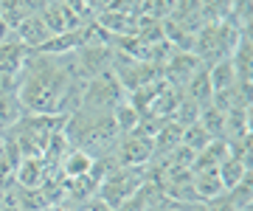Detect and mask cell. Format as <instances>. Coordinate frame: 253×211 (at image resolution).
<instances>
[{
	"instance_id": "6da1fadb",
	"label": "cell",
	"mask_w": 253,
	"mask_h": 211,
	"mask_svg": "<svg viewBox=\"0 0 253 211\" xmlns=\"http://www.w3.org/2000/svg\"><path fill=\"white\" fill-rule=\"evenodd\" d=\"M146 180V166H118L113 172L101 180L99 186V200H104L110 209L116 211L121 203L129 197V194H135Z\"/></svg>"
},
{
	"instance_id": "7a4b0ae2",
	"label": "cell",
	"mask_w": 253,
	"mask_h": 211,
	"mask_svg": "<svg viewBox=\"0 0 253 211\" xmlns=\"http://www.w3.org/2000/svg\"><path fill=\"white\" fill-rule=\"evenodd\" d=\"M155 158V144L152 138L144 135V132H129V135L118 138L116 147V161L118 166H146Z\"/></svg>"
},
{
	"instance_id": "3957f363",
	"label": "cell",
	"mask_w": 253,
	"mask_h": 211,
	"mask_svg": "<svg viewBox=\"0 0 253 211\" xmlns=\"http://www.w3.org/2000/svg\"><path fill=\"white\" fill-rule=\"evenodd\" d=\"M200 68H203V62L194 54H189V51H172V54L166 56V62L161 65V74H163V82L166 84L183 90L186 82L197 74Z\"/></svg>"
},
{
	"instance_id": "277c9868",
	"label": "cell",
	"mask_w": 253,
	"mask_h": 211,
	"mask_svg": "<svg viewBox=\"0 0 253 211\" xmlns=\"http://www.w3.org/2000/svg\"><path fill=\"white\" fill-rule=\"evenodd\" d=\"M51 172H59V169H51L42 158H23L14 166V174L11 177H14V186L17 189H40Z\"/></svg>"
},
{
	"instance_id": "5b68a950",
	"label": "cell",
	"mask_w": 253,
	"mask_h": 211,
	"mask_svg": "<svg viewBox=\"0 0 253 211\" xmlns=\"http://www.w3.org/2000/svg\"><path fill=\"white\" fill-rule=\"evenodd\" d=\"M51 37H54V34L48 31V26L42 23V17H40L37 11H34V14H28V17H23L17 23V28H14V40H17V42H23L28 51L42 48Z\"/></svg>"
},
{
	"instance_id": "8992f818",
	"label": "cell",
	"mask_w": 253,
	"mask_h": 211,
	"mask_svg": "<svg viewBox=\"0 0 253 211\" xmlns=\"http://www.w3.org/2000/svg\"><path fill=\"white\" fill-rule=\"evenodd\" d=\"M28 51L23 42L14 40H6V42H0V76H9V79H17L23 74V68H26V59H28Z\"/></svg>"
},
{
	"instance_id": "52a82bcc",
	"label": "cell",
	"mask_w": 253,
	"mask_h": 211,
	"mask_svg": "<svg viewBox=\"0 0 253 211\" xmlns=\"http://www.w3.org/2000/svg\"><path fill=\"white\" fill-rule=\"evenodd\" d=\"M183 96H186V99H191L194 104H200V107H208V104H211L214 87H211V79H208V68H206V65H203L197 74H194L189 82H186V87H183Z\"/></svg>"
},
{
	"instance_id": "ba28073f",
	"label": "cell",
	"mask_w": 253,
	"mask_h": 211,
	"mask_svg": "<svg viewBox=\"0 0 253 211\" xmlns=\"http://www.w3.org/2000/svg\"><path fill=\"white\" fill-rule=\"evenodd\" d=\"M93 164H96V158H90L87 152H82V149L71 147V149H68V155L62 158V164H59V174H62L65 180L84 177V174L93 169Z\"/></svg>"
},
{
	"instance_id": "9c48e42d",
	"label": "cell",
	"mask_w": 253,
	"mask_h": 211,
	"mask_svg": "<svg viewBox=\"0 0 253 211\" xmlns=\"http://www.w3.org/2000/svg\"><path fill=\"white\" fill-rule=\"evenodd\" d=\"M191 189H194V194H197L200 203H208V200H214V197H219V194H225V189H222V183H219L217 169L194 172L191 174Z\"/></svg>"
},
{
	"instance_id": "30bf717a",
	"label": "cell",
	"mask_w": 253,
	"mask_h": 211,
	"mask_svg": "<svg viewBox=\"0 0 253 211\" xmlns=\"http://www.w3.org/2000/svg\"><path fill=\"white\" fill-rule=\"evenodd\" d=\"M180 138H183V127L180 124H174L172 119L163 121V127L155 132L152 144H155V158H163L169 155V152H174V149L180 147ZM152 158V161H155Z\"/></svg>"
},
{
	"instance_id": "8fae6325",
	"label": "cell",
	"mask_w": 253,
	"mask_h": 211,
	"mask_svg": "<svg viewBox=\"0 0 253 211\" xmlns=\"http://www.w3.org/2000/svg\"><path fill=\"white\" fill-rule=\"evenodd\" d=\"M217 174H219V183H222V189H225V192H231L236 183H242L245 177L251 174V166L245 164V161H239V158L228 155L225 161L217 166Z\"/></svg>"
},
{
	"instance_id": "7c38bea8",
	"label": "cell",
	"mask_w": 253,
	"mask_h": 211,
	"mask_svg": "<svg viewBox=\"0 0 253 211\" xmlns=\"http://www.w3.org/2000/svg\"><path fill=\"white\" fill-rule=\"evenodd\" d=\"M23 116H26V110H23V104H20L17 93L14 90L0 93V135H3L6 129L14 127Z\"/></svg>"
},
{
	"instance_id": "4fadbf2b",
	"label": "cell",
	"mask_w": 253,
	"mask_h": 211,
	"mask_svg": "<svg viewBox=\"0 0 253 211\" xmlns=\"http://www.w3.org/2000/svg\"><path fill=\"white\" fill-rule=\"evenodd\" d=\"M113 121H116V127H118V135H129V132H135L138 124H141V113L124 99L113 107Z\"/></svg>"
},
{
	"instance_id": "5bb4252c",
	"label": "cell",
	"mask_w": 253,
	"mask_h": 211,
	"mask_svg": "<svg viewBox=\"0 0 253 211\" xmlns=\"http://www.w3.org/2000/svg\"><path fill=\"white\" fill-rule=\"evenodd\" d=\"M206 68H208V79H211L214 93H217V90H228V87H234V84H236V74H234L231 59H219V62L206 65Z\"/></svg>"
},
{
	"instance_id": "9a60e30c",
	"label": "cell",
	"mask_w": 253,
	"mask_h": 211,
	"mask_svg": "<svg viewBox=\"0 0 253 211\" xmlns=\"http://www.w3.org/2000/svg\"><path fill=\"white\" fill-rule=\"evenodd\" d=\"M200 127L206 129L211 138H225V113L214 110L211 104L200 110Z\"/></svg>"
},
{
	"instance_id": "2e32d148",
	"label": "cell",
	"mask_w": 253,
	"mask_h": 211,
	"mask_svg": "<svg viewBox=\"0 0 253 211\" xmlns=\"http://www.w3.org/2000/svg\"><path fill=\"white\" fill-rule=\"evenodd\" d=\"M211 141H214V138L208 135L206 129L200 127V121L197 124H189V127H183V138H180V144L186 149H191V152H194V155H197L200 149H206L208 144H211Z\"/></svg>"
},
{
	"instance_id": "e0dca14e",
	"label": "cell",
	"mask_w": 253,
	"mask_h": 211,
	"mask_svg": "<svg viewBox=\"0 0 253 211\" xmlns=\"http://www.w3.org/2000/svg\"><path fill=\"white\" fill-rule=\"evenodd\" d=\"M200 3H203L206 23H219V20L231 17V11H234V0H200Z\"/></svg>"
},
{
	"instance_id": "ac0fdd59",
	"label": "cell",
	"mask_w": 253,
	"mask_h": 211,
	"mask_svg": "<svg viewBox=\"0 0 253 211\" xmlns=\"http://www.w3.org/2000/svg\"><path fill=\"white\" fill-rule=\"evenodd\" d=\"M141 14L163 23L166 17L174 14V0H141Z\"/></svg>"
},
{
	"instance_id": "d6986e66",
	"label": "cell",
	"mask_w": 253,
	"mask_h": 211,
	"mask_svg": "<svg viewBox=\"0 0 253 211\" xmlns=\"http://www.w3.org/2000/svg\"><path fill=\"white\" fill-rule=\"evenodd\" d=\"M200 104H194L191 99H186L183 96L180 99V104H177V110H174V116H172V121L174 124H180V127H189V124H197L200 121Z\"/></svg>"
},
{
	"instance_id": "ffe728a7",
	"label": "cell",
	"mask_w": 253,
	"mask_h": 211,
	"mask_svg": "<svg viewBox=\"0 0 253 211\" xmlns=\"http://www.w3.org/2000/svg\"><path fill=\"white\" fill-rule=\"evenodd\" d=\"M79 211H113L107 206L104 200H99V197H93V200H87V203H82L79 206Z\"/></svg>"
},
{
	"instance_id": "44dd1931",
	"label": "cell",
	"mask_w": 253,
	"mask_h": 211,
	"mask_svg": "<svg viewBox=\"0 0 253 211\" xmlns=\"http://www.w3.org/2000/svg\"><path fill=\"white\" fill-rule=\"evenodd\" d=\"M11 34H14V31L9 28V23H6V20L0 17V42H6V40H11Z\"/></svg>"
},
{
	"instance_id": "7402d4cb",
	"label": "cell",
	"mask_w": 253,
	"mask_h": 211,
	"mask_svg": "<svg viewBox=\"0 0 253 211\" xmlns=\"http://www.w3.org/2000/svg\"><path fill=\"white\" fill-rule=\"evenodd\" d=\"M149 211H163V209H149Z\"/></svg>"
}]
</instances>
